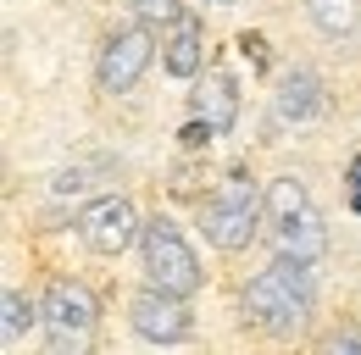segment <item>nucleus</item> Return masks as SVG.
<instances>
[{"label": "nucleus", "instance_id": "1", "mask_svg": "<svg viewBox=\"0 0 361 355\" xmlns=\"http://www.w3.org/2000/svg\"><path fill=\"white\" fill-rule=\"evenodd\" d=\"M312 300H317L312 261L278 250V256L250 278V289H245V316H250L256 328H267V333H289V328H300V322L312 316Z\"/></svg>", "mask_w": 361, "mask_h": 355}, {"label": "nucleus", "instance_id": "2", "mask_svg": "<svg viewBox=\"0 0 361 355\" xmlns=\"http://www.w3.org/2000/svg\"><path fill=\"white\" fill-rule=\"evenodd\" d=\"M262 217H267V189L233 173V178H223V183H217V194L206 200L200 228H206V239H212L217 250H245V244L256 239Z\"/></svg>", "mask_w": 361, "mask_h": 355}, {"label": "nucleus", "instance_id": "3", "mask_svg": "<svg viewBox=\"0 0 361 355\" xmlns=\"http://www.w3.org/2000/svg\"><path fill=\"white\" fill-rule=\"evenodd\" d=\"M139 250H145V272H150V283L156 289H167V294H195L200 289V261H195V250H189V239H183L178 228L167 217H150L139 228Z\"/></svg>", "mask_w": 361, "mask_h": 355}, {"label": "nucleus", "instance_id": "4", "mask_svg": "<svg viewBox=\"0 0 361 355\" xmlns=\"http://www.w3.org/2000/svg\"><path fill=\"white\" fill-rule=\"evenodd\" d=\"M45 322H50V344L56 350H78L84 339H90V328H94V294L84 289V283H73V278H56L45 289Z\"/></svg>", "mask_w": 361, "mask_h": 355}, {"label": "nucleus", "instance_id": "5", "mask_svg": "<svg viewBox=\"0 0 361 355\" xmlns=\"http://www.w3.org/2000/svg\"><path fill=\"white\" fill-rule=\"evenodd\" d=\"M139 228H145V222L134 217V206H128L123 194H100V200H90V206L78 211V239L90 244L94 256H123L139 239Z\"/></svg>", "mask_w": 361, "mask_h": 355}, {"label": "nucleus", "instance_id": "6", "mask_svg": "<svg viewBox=\"0 0 361 355\" xmlns=\"http://www.w3.org/2000/svg\"><path fill=\"white\" fill-rule=\"evenodd\" d=\"M150 56H156V39H150L145 23L117 28V34L106 39V50H100V89H106V94H128V89L145 78Z\"/></svg>", "mask_w": 361, "mask_h": 355}, {"label": "nucleus", "instance_id": "7", "mask_svg": "<svg viewBox=\"0 0 361 355\" xmlns=\"http://www.w3.org/2000/svg\"><path fill=\"white\" fill-rule=\"evenodd\" d=\"M128 322H134V333L145 344H178V339H189V306H183V294H167L156 283L145 294H134Z\"/></svg>", "mask_w": 361, "mask_h": 355}, {"label": "nucleus", "instance_id": "8", "mask_svg": "<svg viewBox=\"0 0 361 355\" xmlns=\"http://www.w3.org/2000/svg\"><path fill=\"white\" fill-rule=\"evenodd\" d=\"M272 233H278V250L283 256H300V261H322L328 256V222H322L317 206H300L295 217L278 222Z\"/></svg>", "mask_w": 361, "mask_h": 355}, {"label": "nucleus", "instance_id": "9", "mask_svg": "<svg viewBox=\"0 0 361 355\" xmlns=\"http://www.w3.org/2000/svg\"><path fill=\"white\" fill-rule=\"evenodd\" d=\"M195 117H206L217 133H228L239 123V84H233L228 67H212L200 78V89H195Z\"/></svg>", "mask_w": 361, "mask_h": 355}, {"label": "nucleus", "instance_id": "10", "mask_svg": "<svg viewBox=\"0 0 361 355\" xmlns=\"http://www.w3.org/2000/svg\"><path fill=\"white\" fill-rule=\"evenodd\" d=\"M317 111H322V78L312 67H289L278 78V117L283 123H312Z\"/></svg>", "mask_w": 361, "mask_h": 355}, {"label": "nucleus", "instance_id": "11", "mask_svg": "<svg viewBox=\"0 0 361 355\" xmlns=\"http://www.w3.org/2000/svg\"><path fill=\"white\" fill-rule=\"evenodd\" d=\"M200 61H206V50H200V17L189 11L178 28H173V39L161 44V67H167L173 78H195Z\"/></svg>", "mask_w": 361, "mask_h": 355}, {"label": "nucleus", "instance_id": "12", "mask_svg": "<svg viewBox=\"0 0 361 355\" xmlns=\"http://www.w3.org/2000/svg\"><path fill=\"white\" fill-rule=\"evenodd\" d=\"M312 23L328 34V39H350L361 34V0H306Z\"/></svg>", "mask_w": 361, "mask_h": 355}, {"label": "nucleus", "instance_id": "13", "mask_svg": "<svg viewBox=\"0 0 361 355\" xmlns=\"http://www.w3.org/2000/svg\"><path fill=\"white\" fill-rule=\"evenodd\" d=\"M300 206H312V200H306V189H300L295 178H272V183H267V217H272V228H278L283 217H295Z\"/></svg>", "mask_w": 361, "mask_h": 355}, {"label": "nucleus", "instance_id": "14", "mask_svg": "<svg viewBox=\"0 0 361 355\" xmlns=\"http://www.w3.org/2000/svg\"><path fill=\"white\" fill-rule=\"evenodd\" d=\"M134 11H139V23H145V28H178L183 17H189V6H183V0H139Z\"/></svg>", "mask_w": 361, "mask_h": 355}, {"label": "nucleus", "instance_id": "15", "mask_svg": "<svg viewBox=\"0 0 361 355\" xmlns=\"http://www.w3.org/2000/svg\"><path fill=\"white\" fill-rule=\"evenodd\" d=\"M0 311H6V339H17L28 322H34V306L17 294V289H6V300H0Z\"/></svg>", "mask_w": 361, "mask_h": 355}, {"label": "nucleus", "instance_id": "16", "mask_svg": "<svg viewBox=\"0 0 361 355\" xmlns=\"http://www.w3.org/2000/svg\"><path fill=\"white\" fill-rule=\"evenodd\" d=\"M212 139H217V128H212L206 117H195V123H189V128L178 133V144H183V150H206Z\"/></svg>", "mask_w": 361, "mask_h": 355}, {"label": "nucleus", "instance_id": "17", "mask_svg": "<svg viewBox=\"0 0 361 355\" xmlns=\"http://www.w3.org/2000/svg\"><path fill=\"white\" fill-rule=\"evenodd\" d=\"M239 50H245L256 67H267V39H262V34H239Z\"/></svg>", "mask_w": 361, "mask_h": 355}, {"label": "nucleus", "instance_id": "18", "mask_svg": "<svg viewBox=\"0 0 361 355\" xmlns=\"http://www.w3.org/2000/svg\"><path fill=\"white\" fill-rule=\"evenodd\" d=\"M328 350H361V333H328Z\"/></svg>", "mask_w": 361, "mask_h": 355}, {"label": "nucleus", "instance_id": "19", "mask_svg": "<svg viewBox=\"0 0 361 355\" xmlns=\"http://www.w3.org/2000/svg\"><path fill=\"white\" fill-rule=\"evenodd\" d=\"M345 183H356V189H361V156L350 161V173H345Z\"/></svg>", "mask_w": 361, "mask_h": 355}, {"label": "nucleus", "instance_id": "20", "mask_svg": "<svg viewBox=\"0 0 361 355\" xmlns=\"http://www.w3.org/2000/svg\"><path fill=\"white\" fill-rule=\"evenodd\" d=\"M350 206H356V211H361V189H356V194H350Z\"/></svg>", "mask_w": 361, "mask_h": 355}, {"label": "nucleus", "instance_id": "21", "mask_svg": "<svg viewBox=\"0 0 361 355\" xmlns=\"http://www.w3.org/2000/svg\"><path fill=\"white\" fill-rule=\"evenodd\" d=\"M223 6H233V0H223Z\"/></svg>", "mask_w": 361, "mask_h": 355}]
</instances>
